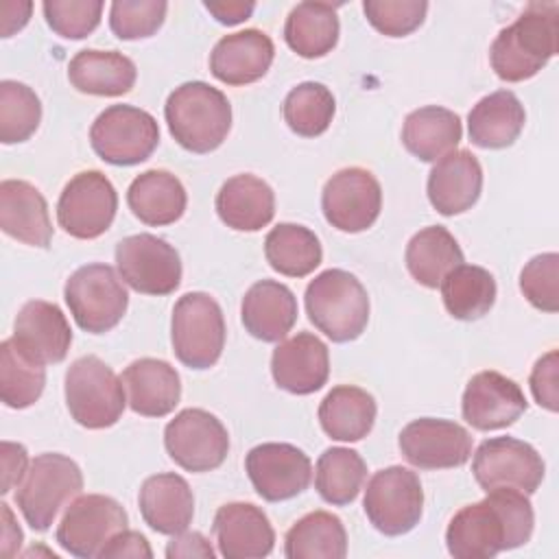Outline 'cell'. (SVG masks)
<instances>
[{
  "mask_svg": "<svg viewBox=\"0 0 559 559\" xmlns=\"http://www.w3.org/2000/svg\"><path fill=\"white\" fill-rule=\"evenodd\" d=\"M533 507L518 489H491L480 502L465 504L448 524V552L456 559H491L524 546L533 535Z\"/></svg>",
  "mask_w": 559,
  "mask_h": 559,
  "instance_id": "cell-1",
  "label": "cell"
},
{
  "mask_svg": "<svg viewBox=\"0 0 559 559\" xmlns=\"http://www.w3.org/2000/svg\"><path fill=\"white\" fill-rule=\"evenodd\" d=\"M557 41L559 4L528 2L522 15L496 35L489 48L491 68L502 81H526L557 55Z\"/></svg>",
  "mask_w": 559,
  "mask_h": 559,
  "instance_id": "cell-2",
  "label": "cell"
},
{
  "mask_svg": "<svg viewBox=\"0 0 559 559\" xmlns=\"http://www.w3.org/2000/svg\"><path fill=\"white\" fill-rule=\"evenodd\" d=\"M164 116L177 144L192 153L218 148L231 129L227 96L203 81H188L175 87L164 105Z\"/></svg>",
  "mask_w": 559,
  "mask_h": 559,
  "instance_id": "cell-3",
  "label": "cell"
},
{
  "mask_svg": "<svg viewBox=\"0 0 559 559\" xmlns=\"http://www.w3.org/2000/svg\"><path fill=\"white\" fill-rule=\"evenodd\" d=\"M306 312L334 343L358 338L369 321V297L356 275L343 269L319 273L306 288Z\"/></svg>",
  "mask_w": 559,
  "mask_h": 559,
  "instance_id": "cell-4",
  "label": "cell"
},
{
  "mask_svg": "<svg viewBox=\"0 0 559 559\" xmlns=\"http://www.w3.org/2000/svg\"><path fill=\"white\" fill-rule=\"evenodd\" d=\"M83 489L81 467L66 454L46 452L31 461L26 478L17 485L15 504L26 524L44 533L66 507Z\"/></svg>",
  "mask_w": 559,
  "mask_h": 559,
  "instance_id": "cell-5",
  "label": "cell"
},
{
  "mask_svg": "<svg viewBox=\"0 0 559 559\" xmlns=\"http://www.w3.org/2000/svg\"><path fill=\"white\" fill-rule=\"evenodd\" d=\"M66 404L76 424L90 430L114 426L124 411L122 378L98 356H81L66 371Z\"/></svg>",
  "mask_w": 559,
  "mask_h": 559,
  "instance_id": "cell-6",
  "label": "cell"
},
{
  "mask_svg": "<svg viewBox=\"0 0 559 559\" xmlns=\"http://www.w3.org/2000/svg\"><path fill=\"white\" fill-rule=\"evenodd\" d=\"M225 319L207 293H186L177 299L170 321L173 352L190 369H210L225 347Z\"/></svg>",
  "mask_w": 559,
  "mask_h": 559,
  "instance_id": "cell-7",
  "label": "cell"
},
{
  "mask_svg": "<svg viewBox=\"0 0 559 559\" xmlns=\"http://www.w3.org/2000/svg\"><path fill=\"white\" fill-rule=\"evenodd\" d=\"M63 297L76 325L90 334L116 328L129 306L127 288L109 264L76 269L63 286Z\"/></svg>",
  "mask_w": 559,
  "mask_h": 559,
  "instance_id": "cell-8",
  "label": "cell"
},
{
  "mask_svg": "<svg viewBox=\"0 0 559 559\" xmlns=\"http://www.w3.org/2000/svg\"><path fill=\"white\" fill-rule=\"evenodd\" d=\"M94 153L114 166H135L159 144L157 120L133 105H111L96 116L90 129Z\"/></svg>",
  "mask_w": 559,
  "mask_h": 559,
  "instance_id": "cell-9",
  "label": "cell"
},
{
  "mask_svg": "<svg viewBox=\"0 0 559 559\" xmlns=\"http://www.w3.org/2000/svg\"><path fill=\"white\" fill-rule=\"evenodd\" d=\"M365 513L376 531L395 537L413 531L424 511L419 476L402 465L376 472L365 489Z\"/></svg>",
  "mask_w": 559,
  "mask_h": 559,
  "instance_id": "cell-10",
  "label": "cell"
},
{
  "mask_svg": "<svg viewBox=\"0 0 559 559\" xmlns=\"http://www.w3.org/2000/svg\"><path fill=\"white\" fill-rule=\"evenodd\" d=\"M472 472L480 489H518L533 493L544 480V459L526 441L515 437L485 439L472 461Z\"/></svg>",
  "mask_w": 559,
  "mask_h": 559,
  "instance_id": "cell-11",
  "label": "cell"
},
{
  "mask_svg": "<svg viewBox=\"0 0 559 559\" xmlns=\"http://www.w3.org/2000/svg\"><path fill=\"white\" fill-rule=\"evenodd\" d=\"M118 194L100 170L74 175L57 201L59 227L79 240H92L105 234L116 216Z\"/></svg>",
  "mask_w": 559,
  "mask_h": 559,
  "instance_id": "cell-12",
  "label": "cell"
},
{
  "mask_svg": "<svg viewBox=\"0 0 559 559\" xmlns=\"http://www.w3.org/2000/svg\"><path fill=\"white\" fill-rule=\"evenodd\" d=\"M164 445L179 467L201 474L223 465L229 452V435L210 411L186 408L166 424Z\"/></svg>",
  "mask_w": 559,
  "mask_h": 559,
  "instance_id": "cell-13",
  "label": "cell"
},
{
  "mask_svg": "<svg viewBox=\"0 0 559 559\" xmlns=\"http://www.w3.org/2000/svg\"><path fill=\"white\" fill-rule=\"evenodd\" d=\"M127 524V511L118 500L103 493H87L72 500L66 509L57 526V542L70 555L92 559Z\"/></svg>",
  "mask_w": 559,
  "mask_h": 559,
  "instance_id": "cell-14",
  "label": "cell"
},
{
  "mask_svg": "<svg viewBox=\"0 0 559 559\" xmlns=\"http://www.w3.org/2000/svg\"><path fill=\"white\" fill-rule=\"evenodd\" d=\"M116 266L122 282L142 295H170L181 284L177 249L153 234L122 238L116 245Z\"/></svg>",
  "mask_w": 559,
  "mask_h": 559,
  "instance_id": "cell-15",
  "label": "cell"
},
{
  "mask_svg": "<svg viewBox=\"0 0 559 559\" xmlns=\"http://www.w3.org/2000/svg\"><path fill=\"white\" fill-rule=\"evenodd\" d=\"M321 210L332 227L347 234L365 231L380 216L382 188L367 168H341L323 186Z\"/></svg>",
  "mask_w": 559,
  "mask_h": 559,
  "instance_id": "cell-16",
  "label": "cell"
},
{
  "mask_svg": "<svg viewBox=\"0 0 559 559\" xmlns=\"http://www.w3.org/2000/svg\"><path fill=\"white\" fill-rule=\"evenodd\" d=\"M245 469L258 496L282 502L306 491L312 478V463L293 443H260L249 450Z\"/></svg>",
  "mask_w": 559,
  "mask_h": 559,
  "instance_id": "cell-17",
  "label": "cell"
},
{
  "mask_svg": "<svg viewBox=\"0 0 559 559\" xmlns=\"http://www.w3.org/2000/svg\"><path fill=\"white\" fill-rule=\"evenodd\" d=\"M400 450L419 469L461 467L472 456V437L456 421L421 417L402 428Z\"/></svg>",
  "mask_w": 559,
  "mask_h": 559,
  "instance_id": "cell-18",
  "label": "cell"
},
{
  "mask_svg": "<svg viewBox=\"0 0 559 559\" xmlns=\"http://www.w3.org/2000/svg\"><path fill=\"white\" fill-rule=\"evenodd\" d=\"M528 402L520 384L500 371L472 376L463 391V419L476 430H500L511 426L526 411Z\"/></svg>",
  "mask_w": 559,
  "mask_h": 559,
  "instance_id": "cell-19",
  "label": "cell"
},
{
  "mask_svg": "<svg viewBox=\"0 0 559 559\" xmlns=\"http://www.w3.org/2000/svg\"><path fill=\"white\" fill-rule=\"evenodd\" d=\"M271 373L280 389L295 395H310L328 382V345L310 332L280 341L271 356Z\"/></svg>",
  "mask_w": 559,
  "mask_h": 559,
  "instance_id": "cell-20",
  "label": "cell"
},
{
  "mask_svg": "<svg viewBox=\"0 0 559 559\" xmlns=\"http://www.w3.org/2000/svg\"><path fill=\"white\" fill-rule=\"evenodd\" d=\"M212 533L225 559H260L275 546V531L266 513L251 502L223 504L214 515Z\"/></svg>",
  "mask_w": 559,
  "mask_h": 559,
  "instance_id": "cell-21",
  "label": "cell"
},
{
  "mask_svg": "<svg viewBox=\"0 0 559 559\" xmlns=\"http://www.w3.org/2000/svg\"><path fill=\"white\" fill-rule=\"evenodd\" d=\"M275 46L264 31L245 28L216 41L210 55L212 74L227 85H249L266 74Z\"/></svg>",
  "mask_w": 559,
  "mask_h": 559,
  "instance_id": "cell-22",
  "label": "cell"
},
{
  "mask_svg": "<svg viewBox=\"0 0 559 559\" xmlns=\"http://www.w3.org/2000/svg\"><path fill=\"white\" fill-rule=\"evenodd\" d=\"M15 343L35 360L61 362L72 345V330L59 306L31 299L26 301L13 323Z\"/></svg>",
  "mask_w": 559,
  "mask_h": 559,
  "instance_id": "cell-23",
  "label": "cell"
},
{
  "mask_svg": "<svg viewBox=\"0 0 559 559\" xmlns=\"http://www.w3.org/2000/svg\"><path fill=\"white\" fill-rule=\"evenodd\" d=\"M426 190L430 205L443 216H454L469 210L483 190L480 162L465 148L450 151L435 162Z\"/></svg>",
  "mask_w": 559,
  "mask_h": 559,
  "instance_id": "cell-24",
  "label": "cell"
},
{
  "mask_svg": "<svg viewBox=\"0 0 559 559\" xmlns=\"http://www.w3.org/2000/svg\"><path fill=\"white\" fill-rule=\"evenodd\" d=\"M0 227L24 245L46 249L52 240V225L44 194L28 181L4 179L0 183Z\"/></svg>",
  "mask_w": 559,
  "mask_h": 559,
  "instance_id": "cell-25",
  "label": "cell"
},
{
  "mask_svg": "<svg viewBox=\"0 0 559 559\" xmlns=\"http://www.w3.org/2000/svg\"><path fill=\"white\" fill-rule=\"evenodd\" d=\"M240 317L253 338L280 343L297 321V299L286 284L260 280L245 293Z\"/></svg>",
  "mask_w": 559,
  "mask_h": 559,
  "instance_id": "cell-26",
  "label": "cell"
},
{
  "mask_svg": "<svg viewBox=\"0 0 559 559\" xmlns=\"http://www.w3.org/2000/svg\"><path fill=\"white\" fill-rule=\"evenodd\" d=\"M144 522L162 535L186 531L194 515V496L188 480L179 474L164 472L148 476L138 496Z\"/></svg>",
  "mask_w": 559,
  "mask_h": 559,
  "instance_id": "cell-27",
  "label": "cell"
},
{
  "mask_svg": "<svg viewBox=\"0 0 559 559\" xmlns=\"http://www.w3.org/2000/svg\"><path fill=\"white\" fill-rule=\"evenodd\" d=\"M129 406L142 417H164L175 411L181 397L177 369L159 358H138L122 371Z\"/></svg>",
  "mask_w": 559,
  "mask_h": 559,
  "instance_id": "cell-28",
  "label": "cell"
},
{
  "mask_svg": "<svg viewBox=\"0 0 559 559\" xmlns=\"http://www.w3.org/2000/svg\"><path fill=\"white\" fill-rule=\"evenodd\" d=\"M216 214L236 231H258L275 216L273 188L249 173L229 177L216 194Z\"/></svg>",
  "mask_w": 559,
  "mask_h": 559,
  "instance_id": "cell-29",
  "label": "cell"
},
{
  "mask_svg": "<svg viewBox=\"0 0 559 559\" xmlns=\"http://www.w3.org/2000/svg\"><path fill=\"white\" fill-rule=\"evenodd\" d=\"M127 203L135 218H140L144 225L162 227L183 216L188 194L183 183L173 173L153 168L131 181Z\"/></svg>",
  "mask_w": 559,
  "mask_h": 559,
  "instance_id": "cell-30",
  "label": "cell"
},
{
  "mask_svg": "<svg viewBox=\"0 0 559 559\" xmlns=\"http://www.w3.org/2000/svg\"><path fill=\"white\" fill-rule=\"evenodd\" d=\"M135 63L118 50H81L68 66L72 87L92 96H122L135 85Z\"/></svg>",
  "mask_w": 559,
  "mask_h": 559,
  "instance_id": "cell-31",
  "label": "cell"
},
{
  "mask_svg": "<svg viewBox=\"0 0 559 559\" xmlns=\"http://www.w3.org/2000/svg\"><path fill=\"white\" fill-rule=\"evenodd\" d=\"M526 122L524 105L509 90H498L483 96L467 116L472 144L480 148L511 146L522 133Z\"/></svg>",
  "mask_w": 559,
  "mask_h": 559,
  "instance_id": "cell-32",
  "label": "cell"
},
{
  "mask_svg": "<svg viewBox=\"0 0 559 559\" xmlns=\"http://www.w3.org/2000/svg\"><path fill=\"white\" fill-rule=\"evenodd\" d=\"M376 400L360 386L338 384L319 404V424L330 439L360 441L376 421Z\"/></svg>",
  "mask_w": 559,
  "mask_h": 559,
  "instance_id": "cell-33",
  "label": "cell"
},
{
  "mask_svg": "<svg viewBox=\"0 0 559 559\" xmlns=\"http://www.w3.org/2000/svg\"><path fill=\"white\" fill-rule=\"evenodd\" d=\"M463 138L459 114L428 105L411 111L402 127V144L421 162H437L456 148Z\"/></svg>",
  "mask_w": 559,
  "mask_h": 559,
  "instance_id": "cell-34",
  "label": "cell"
},
{
  "mask_svg": "<svg viewBox=\"0 0 559 559\" xmlns=\"http://www.w3.org/2000/svg\"><path fill=\"white\" fill-rule=\"evenodd\" d=\"M332 2H299L290 9L284 24V39L290 50L304 59H317L338 41V15Z\"/></svg>",
  "mask_w": 559,
  "mask_h": 559,
  "instance_id": "cell-35",
  "label": "cell"
},
{
  "mask_svg": "<svg viewBox=\"0 0 559 559\" xmlns=\"http://www.w3.org/2000/svg\"><path fill=\"white\" fill-rule=\"evenodd\" d=\"M404 262L415 282L437 288L452 269L463 264V251L445 227L430 225L408 240Z\"/></svg>",
  "mask_w": 559,
  "mask_h": 559,
  "instance_id": "cell-36",
  "label": "cell"
},
{
  "mask_svg": "<svg viewBox=\"0 0 559 559\" xmlns=\"http://www.w3.org/2000/svg\"><path fill=\"white\" fill-rule=\"evenodd\" d=\"M288 559H343L347 555V533L338 515L312 511L299 518L284 537Z\"/></svg>",
  "mask_w": 559,
  "mask_h": 559,
  "instance_id": "cell-37",
  "label": "cell"
},
{
  "mask_svg": "<svg viewBox=\"0 0 559 559\" xmlns=\"http://www.w3.org/2000/svg\"><path fill=\"white\" fill-rule=\"evenodd\" d=\"M264 255L273 271L286 277H306L321 264L323 249L308 227L280 223L264 238Z\"/></svg>",
  "mask_w": 559,
  "mask_h": 559,
  "instance_id": "cell-38",
  "label": "cell"
},
{
  "mask_svg": "<svg viewBox=\"0 0 559 559\" xmlns=\"http://www.w3.org/2000/svg\"><path fill=\"white\" fill-rule=\"evenodd\" d=\"M445 310L461 321L485 317L496 301L493 275L476 264H459L441 280Z\"/></svg>",
  "mask_w": 559,
  "mask_h": 559,
  "instance_id": "cell-39",
  "label": "cell"
},
{
  "mask_svg": "<svg viewBox=\"0 0 559 559\" xmlns=\"http://www.w3.org/2000/svg\"><path fill=\"white\" fill-rule=\"evenodd\" d=\"M46 384L44 362L31 358L15 338L0 343V397L9 408H28Z\"/></svg>",
  "mask_w": 559,
  "mask_h": 559,
  "instance_id": "cell-40",
  "label": "cell"
},
{
  "mask_svg": "<svg viewBox=\"0 0 559 559\" xmlns=\"http://www.w3.org/2000/svg\"><path fill=\"white\" fill-rule=\"evenodd\" d=\"M365 480L367 463L352 448H328L317 461L314 487L319 496L334 507L354 502Z\"/></svg>",
  "mask_w": 559,
  "mask_h": 559,
  "instance_id": "cell-41",
  "label": "cell"
},
{
  "mask_svg": "<svg viewBox=\"0 0 559 559\" xmlns=\"http://www.w3.org/2000/svg\"><path fill=\"white\" fill-rule=\"evenodd\" d=\"M334 111L336 100L323 83H299L284 98V120L301 138L321 135L330 127Z\"/></svg>",
  "mask_w": 559,
  "mask_h": 559,
  "instance_id": "cell-42",
  "label": "cell"
},
{
  "mask_svg": "<svg viewBox=\"0 0 559 559\" xmlns=\"http://www.w3.org/2000/svg\"><path fill=\"white\" fill-rule=\"evenodd\" d=\"M41 120L39 96L20 81L0 83V140L15 144L28 140Z\"/></svg>",
  "mask_w": 559,
  "mask_h": 559,
  "instance_id": "cell-43",
  "label": "cell"
},
{
  "mask_svg": "<svg viewBox=\"0 0 559 559\" xmlns=\"http://www.w3.org/2000/svg\"><path fill=\"white\" fill-rule=\"evenodd\" d=\"M168 4L162 0H116L109 9V26L118 39H144L164 24Z\"/></svg>",
  "mask_w": 559,
  "mask_h": 559,
  "instance_id": "cell-44",
  "label": "cell"
},
{
  "mask_svg": "<svg viewBox=\"0 0 559 559\" xmlns=\"http://www.w3.org/2000/svg\"><path fill=\"white\" fill-rule=\"evenodd\" d=\"M41 9L48 26L63 39L87 37L103 15L100 0H46Z\"/></svg>",
  "mask_w": 559,
  "mask_h": 559,
  "instance_id": "cell-45",
  "label": "cell"
},
{
  "mask_svg": "<svg viewBox=\"0 0 559 559\" xmlns=\"http://www.w3.org/2000/svg\"><path fill=\"white\" fill-rule=\"evenodd\" d=\"M362 11L367 22L386 37H404L421 26L426 0H365Z\"/></svg>",
  "mask_w": 559,
  "mask_h": 559,
  "instance_id": "cell-46",
  "label": "cell"
},
{
  "mask_svg": "<svg viewBox=\"0 0 559 559\" xmlns=\"http://www.w3.org/2000/svg\"><path fill=\"white\" fill-rule=\"evenodd\" d=\"M520 288L531 306L544 312L559 310V255H535L520 273Z\"/></svg>",
  "mask_w": 559,
  "mask_h": 559,
  "instance_id": "cell-47",
  "label": "cell"
},
{
  "mask_svg": "<svg viewBox=\"0 0 559 559\" xmlns=\"http://www.w3.org/2000/svg\"><path fill=\"white\" fill-rule=\"evenodd\" d=\"M557 358H559L557 349H550L548 354H544L535 362V367L531 371V380H528L535 402L550 413H555L559 408V362H557Z\"/></svg>",
  "mask_w": 559,
  "mask_h": 559,
  "instance_id": "cell-48",
  "label": "cell"
},
{
  "mask_svg": "<svg viewBox=\"0 0 559 559\" xmlns=\"http://www.w3.org/2000/svg\"><path fill=\"white\" fill-rule=\"evenodd\" d=\"M100 559H124V557H131V559H151L153 557V550L146 542V537L138 531H120L116 533L107 544L105 548L100 550L98 555Z\"/></svg>",
  "mask_w": 559,
  "mask_h": 559,
  "instance_id": "cell-49",
  "label": "cell"
},
{
  "mask_svg": "<svg viewBox=\"0 0 559 559\" xmlns=\"http://www.w3.org/2000/svg\"><path fill=\"white\" fill-rule=\"evenodd\" d=\"M28 465V454L22 443L2 441V493H9L15 485L22 483Z\"/></svg>",
  "mask_w": 559,
  "mask_h": 559,
  "instance_id": "cell-50",
  "label": "cell"
},
{
  "mask_svg": "<svg viewBox=\"0 0 559 559\" xmlns=\"http://www.w3.org/2000/svg\"><path fill=\"white\" fill-rule=\"evenodd\" d=\"M214 548L210 546V542L201 535V533H197V531H192V533H177L170 542H168V546H166V557L168 559H179V557H203V559H214Z\"/></svg>",
  "mask_w": 559,
  "mask_h": 559,
  "instance_id": "cell-51",
  "label": "cell"
},
{
  "mask_svg": "<svg viewBox=\"0 0 559 559\" xmlns=\"http://www.w3.org/2000/svg\"><path fill=\"white\" fill-rule=\"evenodd\" d=\"M203 7L221 22V24H227V26H234V24H240L245 22L255 4L253 2H203Z\"/></svg>",
  "mask_w": 559,
  "mask_h": 559,
  "instance_id": "cell-52",
  "label": "cell"
},
{
  "mask_svg": "<svg viewBox=\"0 0 559 559\" xmlns=\"http://www.w3.org/2000/svg\"><path fill=\"white\" fill-rule=\"evenodd\" d=\"M0 511H2V535H0L2 544H0V552H2V557H13L20 550V544H22L24 535H22V528L15 524L13 513H11L7 502L0 504Z\"/></svg>",
  "mask_w": 559,
  "mask_h": 559,
  "instance_id": "cell-53",
  "label": "cell"
},
{
  "mask_svg": "<svg viewBox=\"0 0 559 559\" xmlns=\"http://www.w3.org/2000/svg\"><path fill=\"white\" fill-rule=\"evenodd\" d=\"M31 2H15V13H11L9 2L0 4V13H2V37H11L15 31L26 26V17H31Z\"/></svg>",
  "mask_w": 559,
  "mask_h": 559,
  "instance_id": "cell-54",
  "label": "cell"
}]
</instances>
